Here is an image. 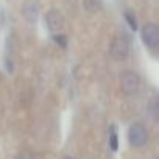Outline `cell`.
Segmentation results:
<instances>
[{
	"mask_svg": "<svg viewBox=\"0 0 159 159\" xmlns=\"http://www.w3.org/2000/svg\"><path fill=\"white\" fill-rule=\"evenodd\" d=\"M111 56L117 61H122L128 56L129 53V38L125 33H119L117 36H114L111 47H109Z\"/></svg>",
	"mask_w": 159,
	"mask_h": 159,
	"instance_id": "cell-1",
	"label": "cell"
},
{
	"mask_svg": "<svg viewBox=\"0 0 159 159\" xmlns=\"http://www.w3.org/2000/svg\"><path fill=\"white\" fill-rule=\"evenodd\" d=\"M128 140L133 147L140 148L148 140V131L142 123H133L128 129Z\"/></svg>",
	"mask_w": 159,
	"mask_h": 159,
	"instance_id": "cell-2",
	"label": "cell"
},
{
	"mask_svg": "<svg viewBox=\"0 0 159 159\" xmlns=\"http://www.w3.org/2000/svg\"><path fill=\"white\" fill-rule=\"evenodd\" d=\"M139 84H140V80H139L137 73L129 72V70L122 73V76H120V86H122V91L126 95L136 94L137 89H139Z\"/></svg>",
	"mask_w": 159,
	"mask_h": 159,
	"instance_id": "cell-3",
	"label": "cell"
},
{
	"mask_svg": "<svg viewBox=\"0 0 159 159\" xmlns=\"http://www.w3.org/2000/svg\"><path fill=\"white\" fill-rule=\"evenodd\" d=\"M142 41L151 50H154L157 47V44H159V30H157L156 24L150 22L142 28Z\"/></svg>",
	"mask_w": 159,
	"mask_h": 159,
	"instance_id": "cell-4",
	"label": "cell"
},
{
	"mask_svg": "<svg viewBox=\"0 0 159 159\" xmlns=\"http://www.w3.org/2000/svg\"><path fill=\"white\" fill-rule=\"evenodd\" d=\"M45 24L48 27V30L55 34L61 33V30L64 28V17L58 10H50L45 14Z\"/></svg>",
	"mask_w": 159,
	"mask_h": 159,
	"instance_id": "cell-5",
	"label": "cell"
},
{
	"mask_svg": "<svg viewBox=\"0 0 159 159\" xmlns=\"http://www.w3.org/2000/svg\"><path fill=\"white\" fill-rule=\"evenodd\" d=\"M24 14H25V17H27L30 22H34V20H36V17H38V5H36L34 0H30V2L25 3V7H24Z\"/></svg>",
	"mask_w": 159,
	"mask_h": 159,
	"instance_id": "cell-6",
	"label": "cell"
},
{
	"mask_svg": "<svg viewBox=\"0 0 159 159\" xmlns=\"http://www.w3.org/2000/svg\"><path fill=\"white\" fill-rule=\"evenodd\" d=\"M83 7L88 13L94 14V13H98L103 7V0H83Z\"/></svg>",
	"mask_w": 159,
	"mask_h": 159,
	"instance_id": "cell-7",
	"label": "cell"
},
{
	"mask_svg": "<svg viewBox=\"0 0 159 159\" xmlns=\"http://www.w3.org/2000/svg\"><path fill=\"white\" fill-rule=\"evenodd\" d=\"M125 19H126V22H128L131 30H137V20H136V17H134V14L131 11H125Z\"/></svg>",
	"mask_w": 159,
	"mask_h": 159,
	"instance_id": "cell-8",
	"label": "cell"
},
{
	"mask_svg": "<svg viewBox=\"0 0 159 159\" xmlns=\"http://www.w3.org/2000/svg\"><path fill=\"white\" fill-rule=\"evenodd\" d=\"M111 148H112V151L117 150V133H116L114 126H111Z\"/></svg>",
	"mask_w": 159,
	"mask_h": 159,
	"instance_id": "cell-9",
	"label": "cell"
},
{
	"mask_svg": "<svg viewBox=\"0 0 159 159\" xmlns=\"http://www.w3.org/2000/svg\"><path fill=\"white\" fill-rule=\"evenodd\" d=\"M53 39H55V42H56L58 45H61V47H66V45H67V39H66V36L61 34V33H59V34H55Z\"/></svg>",
	"mask_w": 159,
	"mask_h": 159,
	"instance_id": "cell-10",
	"label": "cell"
},
{
	"mask_svg": "<svg viewBox=\"0 0 159 159\" xmlns=\"http://www.w3.org/2000/svg\"><path fill=\"white\" fill-rule=\"evenodd\" d=\"M150 112H151L153 119L156 120L157 119V100L156 98H153V102L150 103Z\"/></svg>",
	"mask_w": 159,
	"mask_h": 159,
	"instance_id": "cell-11",
	"label": "cell"
},
{
	"mask_svg": "<svg viewBox=\"0 0 159 159\" xmlns=\"http://www.w3.org/2000/svg\"><path fill=\"white\" fill-rule=\"evenodd\" d=\"M66 159H73V157H66Z\"/></svg>",
	"mask_w": 159,
	"mask_h": 159,
	"instance_id": "cell-12",
	"label": "cell"
}]
</instances>
